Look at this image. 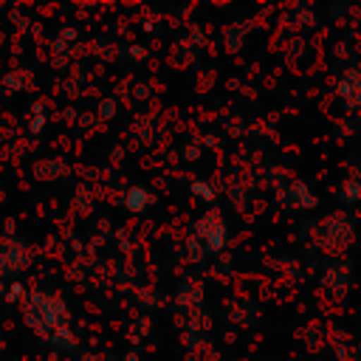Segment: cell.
I'll list each match as a JSON object with an SVG mask.
<instances>
[{
  "mask_svg": "<svg viewBox=\"0 0 361 361\" xmlns=\"http://www.w3.org/2000/svg\"><path fill=\"white\" fill-rule=\"evenodd\" d=\"M23 313H25V324L42 338H51L56 330L71 327V307H68L65 296L56 290L25 293L23 296Z\"/></svg>",
  "mask_w": 361,
  "mask_h": 361,
  "instance_id": "cell-1",
  "label": "cell"
},
{
  "mask_svg": "<svg viewBox=\"0 0 361 361\" xmlns=\"http://www.w3.org/2000/svg\"><path fill=\"white\" fill-rule=\"evenodd\" d=\"M310 240L324 254H344L355 240V220L344 212H330L313 223Z\"/></svg>",
  "mask_w": 361,
  "mask_h": 361,
  "instance_id": "cell-2",
  "label": "cell"
},
{
  "mask_svg": "<svg viewBox=\"0 0 361 361\" xmlns=\"http://www.w3.org/2000/svg\"><path fill=\"white\" fill-rule=\"evenodd\" d=\"M206 257H220L228 245V226L220 209H206L197 220H195V234H192Z\"/></svg>",
  "mask_w": 361,
  "mask_h": 361,
  "instance_id": "cell-3",
  "label": "cell"
},
{
  "mask_svg": "<svg viewBox=\"0 0 361 361\" xmlns=\"http://www.w3.org/2000/svg\"><path fill=\"white\" fill-rule=\"evenodd\" d=\"M319 285H322L324 296H330V299H344L347 290H350V285H353V265L344 262V259L330 262V265L324 268Z\"/></svg>",
  "mask_w": 361,
  "mask_h": 361,
  "instance_id": "cell-4",
  "label": "cell"
},
{
  "mask_svg": "<svg viewBox=\"0 0 361 361\" xmlns=\"http://www.w3.org/2000/svg\"><path fill=\"white\" fill-rule=\"evenodd\" d=\"M31 265V251L23 240L17 237H8L0 243V276H11V274H20Z\"/></svg>",
  "mask_w": 361,
  "mask_h": 361,
  "instance_id": "cell-5",
  "label": "cell"
},
{
  "mask_svg": "<svg viewBox=\"0 0 361 361\" xmlns=\"http://www.w3.org/2000/svg\"><path fill=\"white\" fill-rule=\"evenodd\" d=\"M279 200H282V206L296 209V212H310V209H316V203H319V197L313 195V189H310L305 180H299V178L288 180V183L279 189Z\"/></svg>",
  "mask_w": 361,
  "mask_h": 361,
  "instance_id": "cell-6",
  "label": "cell"
},
{
  "mask_svg": "<svg viewBox=\"0 0 361 361\" xmlns=\"http://www.w3.org/2000/svg\"><path fill=\"white\" fill-rule=\"evenodd\" d=\"M336 93L344 102L347 110H361V65L358 68H347L338 82H336Z\"/></svg>",
  "mask_w": 361,
  "mask_h": 361,
  "instance_id": "cell-7",
  "label": "cell"
},
{
  "mask_svg": "<svg viewBox=\"0 0 361 361\" xmlns=\"http://www.w3.org/2000/svg\"><path fill=\"white\" fill-rule=\"evenodd\" d=\"M200 302H203V285L197 279H183L180 288L175 290V305L189 313V310H197Z\"/></svg>",
  "mask_w": 361,
  "mask_h": 361,
  "instance_id": "cell-8",
  "label": "cell"
},
{
  "mask_svg": "<svg viewBox=\"0 0 361 361\" xmlns=\"http://www.w3.org/2000/svg\"><path fill=\"white\" fill-rule=\"evenodd\" d=\"M152 203H155V195H152L149 189H144V186H130V189L124 192V197H121V206H124L127 212H133V214L147 212Z\"/></svg>",
  "mask_w": 361,
  "mask_h": 361,
  "instance_id": "cell-9",
  "label": "cell"
},
{
  "mask_svg": "<svg viewBox=\"0 0 361 361\" xmlns=\"http://www.w3.org/2000/svg\"><path fill=\"white\" fill-rule=\"evenodd\" d=\"M259 310L251 305V302H231L228 305V322L234 324H243V327H254L259 322Z\"/></svg>",
  "mask_w": 361,
  "mask_h": 361,
  "instance_id": "cell-10",
  "label": "cell"
},
{
  "mask_svg": "<svg viewBox=\"0 0 361 361\" xmlns=\"http://www.w3.org/2000/svg\"><path fill=\"white\" fill-rule=\"evenodd\" d=\"M336 197L344 203V206H353V203H361V172H353L347 175L338 186H336Z\"/></svg>",
  "mask_w": 361,
  "mask_h": 361,
  "instance_id": "cell-11",
  "label": "cell"
},
{
  "mask_svg": "<svg viewBox=\"0 0 361 361\" xmlns=\"http://www.w3.org/2000/svg\"><path fill=\"white\" fill-rule=\"evenodd\" d=\"M48 344L51 347H56L59 353H73L76 347H79V341H76V333H73V327H65V330H56L51 338H48Z\"/></svg>",
  "mask_w": 361,
  "mask_h": 361,
  "instance_id": "cell-12",
  "label": "cell"
},
{
  "mask_svg": "<svg viewBox=\"0 0 361 361\" xmlns=\"http://www.w3.org/2000/svg\"><path fill=\"white\" fill-rule=\"evenodd\" d=\"M189 192H192L197 200H203V203H212V200H214V186H212L209 180H192Z\"/></svg>",
  "mask_w": 361,
  "mask_h": 361,
  "instance_id": "cell-13",
  "label": "cell"
},
{
  "mask_svg": "<svg viewBox=\"0 0 361 361\" xmlns=\"http://www.w3.org/2000/svg\"><path fill=\"white\" fill-rule=\"evenodd\" d=\"M31 113H34V116H31V121H28V130H31L34 135H39V133H42V127H45V121H48V116H45V107L37 102Z\"/></svg>",
  "mask_w": 361,
  "mask_h": 361,
  "instance_id": "cell-14",
  "label": "cell"
},
{
  "mask_svg": "<svg viewBox=\"0 0 361 361\" xmlns=\"http://www.w3.org/2000/svg\"><path fill=\"white\" fill-rule=\"evenodd\" d=\"M186 254H189L192 262H203V259H206V254H203V248H200V243H197L195 237H189V243H186Z\"/></svg>",
  "mask_w": 361,
  "mask_h": 361,
  "instance_id": "cell-15",
  "label": "cell"
},
{
  "mask_svg": "<svg viewBox=\"0 0 361 361\" xmlns=\"http://www.w3.org/2000/svg\"><path fill=\"white\" fill-rule=\"evenodd\" d=\"M243 34H245V25H243V31L237 34V28H228L226 31V37H228V48L234 51V48H243Z\"/></svg>",
  "mask_w": 361,
  "mask_h": 361,
  "instance_id": "cell-16",
  "label": "cell"
},
{
  "mask_svg": "<svg viewBox=\"0 0 361 361\" xmlns=\"http://www.w3.org/2000/svg\"><path fill=\"white\" fill-rule=\"evenodd\" d=\"M99 116H102V118H113V116H116V102H113V99H102Z\"/></svg>",
  "mask_w": 361,
  "mask_h": 361,
  "instance_id": "cell-17",
  "label": "cell"
},
{
  "mask_svg": "<svg viewBox=\"0 0 361 361\" xmlns=\"http://www.w3.org/2000/svg\"><path fill=\"white\" fill-rule=\"evenodd\" d=\"M6 299H8V302H23V285L14 282L11 288H6Z\"/></svg>",
  "mask_w": 361,
  "mask_h": 361,
  "instance_id": "cell-18",
  "label": "cell"
},
{
  "mask_svg": "<svg viewBox=\"0 0 361 361\" xmlns=\"http://www.w3.org/2000/svg\"><path fill=\"white\" fill-rule=\"evenodd\" d=\"M183 155H186V161H197L200 147H183Z\"/></svg>",
  "mask_w": 361,
  "mask_h": 361,
  "instance_id": "cell-19",
  "label": "cell"
},
{
  "mask_svg": "<svg viewBox=\"0 0 361 361\" xmlns=\"http://www.w3.org/2000/svg\"><path fill=\"white\" fill-rule=\"evenodd\" d=\"M79 361H107V355H96V353H85Z\"/></svg>",
  "mask_w": 361,
  "mask_h": 361,
  "instance_id": "cell-20",
  "label": "cell"
},
{
  "mask_svg": "<svg viewBox=\"0 0 361 361\" xmlns=\"http://www.w3.org/2000/svg\"><path fill=\"white\" fill-rule=\"evenodd\" d=\"M135 96H138V99H147V96H149V87L138 85V87H135Z\"/></svg>",
  "mask_w": 361,
  "mask_h": 361,
  "instance_id": "cell-21",
  "label": "cell"
},
{
  "mask_svg": "<svg viewBox=\"0 0 361 361\" xmlns=\"http://www.w3.org/2000/svg\"><path fill=\"white\" fill-rule=\"evenodd\" d=\"M62 37H65V39H73V37H76V28H62Z\"/></svg>",
  "mask_w": 361,
  "mask_h": 361,
  "instance_id": "cell-22",
  "label": "cell"
},
{
  "mask_svg": "<svg viewBox=\"0 0 361 361\" xmlns=\"http://www.w3.org/2000/svg\"><path fill=\"white\" fill-rule=\"evenodd\" d=\"M124 361H138V353H135V350H130V353L124 355Z\"/></svg>",
  "mask_w": 361,
  "mask_h": 361,
  "instance_id": "cell-23",
  "label": "cell"
},
{
  "mask_svg": "<svg viewBox=\"0 0 361 361\" xmlns=\"http://www.w3.org/2000/svg\"><path fill=\"white\" fill-rule=\"evenodd\" d=\"M0 355H3V336H0Z\"/></svg>",
  "mask_w": 361,
  "mask_h": 361,
  "instance_id": "cell-24",
  "label": "cell"
}]
</instances>
